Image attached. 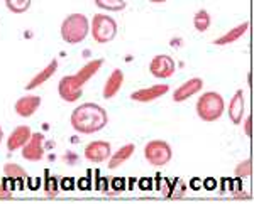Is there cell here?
I'll return each mask as SVG.
<instances>
[{"instance_id": "25", "label": "cell", "mask_w": 254, "mask_h": 204, "mask_svg": "<svg viewBox=\"0 0 254 204\" xmlns=\"http://www.w3.org/2000/svg\"><path fill=\"white\" fill-rule=\"evenodd\" d=\"M12 189L7 186V179L3 182H0V199H10L12 198Z\"/></svg>"}, {"instance_id": "10", "label": "cell", "mask_w": 254, "mask_h": 204, "mask_svg": "<svg viewBox=\"0 0 254 204\" xmlns=\"http://www.w3.org/2000/svg\"><path fill=\"white\" fill-rule=\"evenodd\" d=\"M170 91V86L166 83H159V84H153L149 88H142L137 89L130 95V100L132 101H139V103H149V101H154L158 98H161L163 95Z\"/></svg>"}, {"instance_id": "17", "label": "cell", "mask_w": 254, "mask_h": 204, "mask_svg": "<svg viewBox=\"0 0 254 204\" xmlns=\"http://www.w3.org/2000/svg\"><path fill=\"white\" fill-rule=\"evenodd\" d=\"M134 150H136V145H134V144H127V145H122L121 149L117 150V152L110 154L109 164H107L109 169L114 170V169H117V167H121L122 164H126V162L134 156Z\"/></svg>"}, {"instance_id": "27", "label": "cell", "mask_w": 254, "mask_h": 204, "mask_svg": "<svg viewBox=\"0 0 254 204\" xmlns=\"http://www.w3.org/2000/svg\"><path fill=\"white\" fill-rule=\"evenodd\" d=\"M151 2H153V3H165L166 0H151Z\"/></svg>"}, {"instance_id": "7", "label": "cell", "mask_w": 254, "mask_h": 204, "mask_svg": "<svg viewBox=\"0 0 254 204\" xmlns=\"http://www.w3.org/2000/svg\"><path fill=\"white\" fill-rule=\"evenodd\" d=\"M149 71L154 78L158 80H168L175 75L176 71V63L171 56L168 54H158L151 59L149 63Z\"/></svg>"}, {"instance_id": "14", "label": "cell", "mask_w": 254, "mask_h": 204, "mask_svg": "<svg viewBox=\"0 0 254 204\" xmlns=\"http://www.w3.org/2000/svg\"><path fill=\"white\" fill-rule=\"evenodd\" d=\"M122 84H124V73H122V69H114L107 78V81H105L102 96H104L105 100H112V98L121 91Z\"/></svg>"}, {"instance_id": "24", "label": "cell", "mask_w": 254, "mask_h": 204, "mask_svg": "<svg viewBox=\"0 0 254 204\" xmlns=\"http://www.w3.org/2000/svg\"><path fill=\"white\" fill-rule=\"evenodd\" d=\"M234 175L237 179H248L253 175V162L251 159H246V161L239 162L234 169Z\"/></svg>"}, {"instance_id": "11", "label": "cell", "mask_w": 254, "mask_h": 204, "mask_svg": "<svg viewBox=\"0 0 254 204\" xmlns=\"http://www.w3.org/2000/svg\"><path fill=\"white\" fill-rule=\"evenodd\" d=\"M202 89H203V80L202 78H190V80H187L182 86H178L175 89L173 101H176V103H183V101H187L190 96L200 93Z\"/></svg>"}, {"instance_id": "16", "label": "cell", "mask_w": 254, "mask_h": 204, "mask_svg": "<svg viewBox=\"0 0 254 204\" xmlns=\"http://www.w3.org/2000/svg\"><path fill=\"white\" fill-rule=\"evenodd\" d=\"M56 71H58V61H56V59H51V61H49L48 66L41 69L38 75H36L34 78H32V80L29 81V83L26 84V89H27V91H31V89L39 88L41 84L46 83V81H48L49 78H51V76L55 75Z\"/></svg>"}, {"instance_id": "19", "label": "cell", "mask_w": 254, "mask_h": 204, "mask_svg": "<svg viewBox=\"0 0 254 204\" xmlns=\"http://www.w3.org/2000/svg\"><path fill=\"white\" fill-rule=\"evenodd\" d=\"M102 64H104V59H93V61H90V63L85 64L81 69H78V73H75L76 78L81 81V84H83V86L93 78V76L97 75L98 69L102 68Z\"/></svg>"}, {"instance_id": "20", "label": "cell", "mask_w": 254, "mask_h": 204, "mask_svg": "<svg viewBox=\"0 0 254 204\" xmlns=\"http://www.w3.org/2000/svg\"><path fill=\"white\" fill-rule=\"evenodd\" d=\"M3 174H5L7 181H12V182H22L27 179L26 170L19 164H14V162H7V164L3 165Z\"/></svg>"}, {"instance_id": "3", "label": "cell", "mask_w": 254, "mask_h": 204, "mask_svg": "<svg viewBox=\"0 0 254 204\" xmlns=\"http://www.w3.org/2000/svg\"><path fill=\"white\" fill-rule=\"evenodd\" d=\"M90 32V20L83 14H71L61 24V38L68 44H78Z\"/></svg>"}, {"instance_id": "13", "label": "cell", "mask_w": 254, "mask_h": 204, "mask_svg": "<svg viewBox=\"0 0 254 204\" xmlns=\"http://www.w3.org/2000/svg\"><path fill=\"white\" fill-rule=\"evenodd\" d=\"M31 135H32V130L27 125L15 126L10 132L9 138H7V149H9V152L22 149V147L27 144V140L31 138Z\"/></svg>"}, {"instance_id": "9", "label": "cell", "mask_w": 254, "mask_h": 204, "mask_svg": "<svg viewBox=\"0 0 254 204\" xmlns=\"http://www.w3.org/2000/svg\"><path fill=\"white\" fill-rule=\"evenodd\" d=\"M44 135L43 133H34L32 132L31 138L27 140V144L22 147V157L29 162H39L44 157Z\"/></svg>"}, {"instance_id": "12", "label": "cell", "mask_w": 254, "mask_h": 204, "mask_svg": "<svg viewBox=\"0 0 254 204\" xmlns=\"http://www.w3.org/2000/svg\"><path fill=\"white\" fill-rule=\"evenodd\" d=\"M41 107V96H36V95H27V96H22L15 101L14 105V110L19 117L22 118H29L38 112V108Z\"/></svg>"}, {"instance_id": "23", "label": "cell", "mask_w": 254, "mask_h": 204, "mask_svg": "<svg viewBox=\"0 0 254 204\" xmlns=\"http://www.w3.org/2000/svg\"><path fill=\"white\" fill-rule=\"evenodd\" d=\"M32 0H5V5L7 9L14 14H24V12L29 10Z\"/></svg>"}, {"instance_id": "22", "label": "cell", "mask_w": 254, "mask_h": 204, "mask_svg": "<svg viewBox=\"0 0 254 204\" xmlns=\"http://www.w3.org/2000/svg\"><path fill=\"white\" fill-rule=\"evenodd\" d=\"M95 5L109 12H119L127 7L126 0H95Z\"/></svg>"}, {"instance_id": "26", "label": "cell", "mask_w": 254, "mask_h": 204, "mask_svg": "<svg viewBox=\"0 0 254 204\" xmlns=\"http://www.w3.org/2000/svg\"><path fill=\"white\" fill-rule=\"evenodd\" d=\"M244 133H246V137H248V138L253 137V117L251 115H248V117H246V120H244Z\"/></svg>"}, {"instance_id": "28", "label": "cell", "mask_w": 254, "mask_h": 204, "mask_svg": "<svg viewBox=\"0 0 254 204\" xmlns=\"http://www.w3.org/2000/svg\"><path fill=\"white\" fill-rule=\"evenodd\" d=\"M2 138H3V130L0 128V144H2Z\"/></svg>"}, {"instance_id": "6", "label": "cell", "mask_w": 254, "mask_h": 204, "mask_svg": "<svg viewBox=\"0 0 254 204\" xmlns=\"http://www.w3.org/2000/svg\"><path fill=\"white\" fill-rule=\"evenodd\" d=\"M58 93L63 101L73 103V101H78L80 96L83 95V84L80 83V80L75 75L63 76L58 84Z\"/></svg>"}, {"instance_id": "18", "label": "cell", "mask_w": 254, "mask_h": 204, "mask_svg": "<svg viewBox=\"0 0 254 204\" xmlns=\"http://www.w3.org/2000/svg\"><path fill=\"white\" fill-rule=\"evenodd\" d=\"M248 31H249V22H243V24H239V26L232 27L231 31H227L224 36L217 38L214 41V44H215V46H229V44H232V42H236V41H239Z\"/></svg>"}, {"instance_id": "1", "label": "cell", "mask_w": 254, "mask_h": 204, "mask_svg": "<svg viewBox=\"0 0 254 204\" xmlns=\"http://www.w3.org/2000/svg\"><path fill=\"white\" fill-rule=\"evenodd\" d=\"M71 126L78 133H90L100 132L102 128H105L109 123V115L105 112V108H102L97 103H83L80 107H76L71 113Z\"/></svg>"}, {"instance_id": "21", "label": "cell", "mask_w": 254, "mask_h": 204, "mask_svg": "<svg viewBox=\"0 0 254 204\" xmlns=\"http://www.w3.org/2000/svg\"><path fill=\"white\" fill-rule=\"evenodd\" d=\"M210 22H212L210 14H208L205 9H200L193 15V26L198 32H205L208 27H210Z\"/></svg>"}, {"instance_id": "2", "label": "cell", "mask_w": 254, "mask_h": 204, "mask_svg": "<svg viewBox=\"0 0 254 204\" xmlns=\"http://www.w3.org/2000/svg\"><path fill=\"white\" fill-rule=\"evenodd\" d=\"M195 108H196V115H198L200 120L207 122V123H212V122H217L224 115L225 103L220 93L207 91L198 98Z\"/></svg>"}, {"instance_id": "5", "label": "cell", "mask_w": 254, "mask_h": 204, "mask_svg": "<svg viewBox=\"0 0 254 204\" xmlns=\"http://www.w3.org/2000/svg\"><path fill=\"white\" fill-rule=\"evenodd\" d=\"M144 157L151 165L163 167L173 157V150L165 140H151L144 147Z\"/></svg>"}, {"instance_id": "15", "label": "cell", "mask_w": 254, "mask_h": 204, "mask_svg": "<svg viewBox=\"0 0 254 204\" xmlns=\"http://www.w3.org/2000/svg\"><path fill=\"white\" fill-rule=\"evenodd\" d=\"M244 91L243 89H237L232 96L231 103H229V108H227V113H229V118L234 125H239L244 118Z\"/></svg>"}, {"instance_id": "4", "label": "cell", "mask_w": 254, "mask_h": 204, "mask_svg": "<svg viewBox=\"0 0 254 204\" xmlns=\"http://www.w3.org/2000/svg\"><path fill=\"white\" fill-rule=\"evenodd\" d=\"M90 32L95 42L107 44L117 36V22L107 14H97L90 22Z\"/></svg>"}, {"instance_id": "8", "label": "cell", "mask_w": 254, "mask_h": 204, "mask_svg": "<svg viewBox=\"0 0 254 204\" xmlns=\"http://www.w3.org/2000/svg\"><path fill=\"white\" fill-rule=\"evenodd\" d=\"M110 154H112V147L105 140L90 142L83 150V156L88 162H107Z\"/></svg>"}]
</instances>
